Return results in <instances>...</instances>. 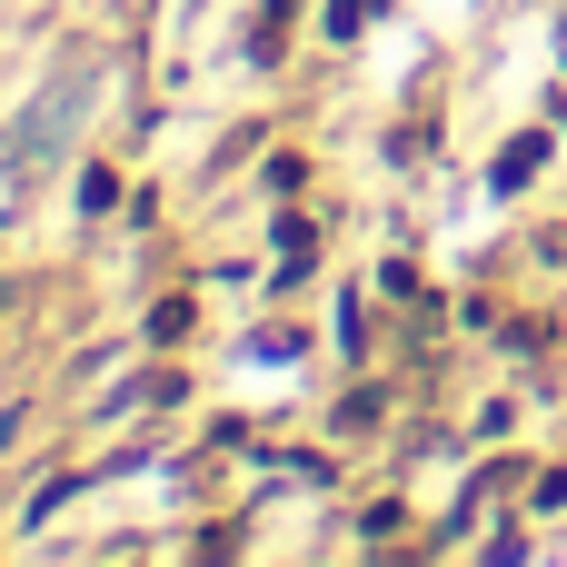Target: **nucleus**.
I'll return each instance as SVG.
<instances>
[{"instance_id": "1", "label": "nucleus", "mask_w": 567, "mask_h": 567, "mask_svg": "<svg viewBox=\"0 0 567 567\" xmlns=\"http://www.w3.org/2000/svg\"><path fill=\"white\" fill-rule=\"evenodd\" d=\"M538 159H548V150H538V140H518V150H508V159H498V189H518V179H528V169H538Z\"/></svg>"}]
</instances>
